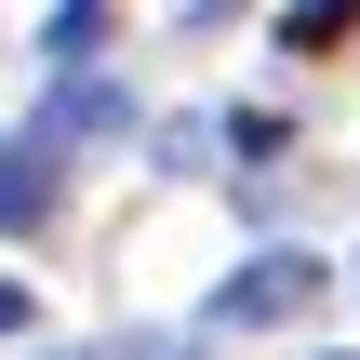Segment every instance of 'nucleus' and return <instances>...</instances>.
<instances>
[{
  "label": "nucleus",
  "mask_w": 360,
  "mask_h": 360,
  "mask_svg": "<svg viewBox=\"0 0 360 360\" xmlns=\"http://www.w3.org/2000/svg\"><path fill=\"white\" fill-rule=\"evenodd\" d=\"M107 134H134V94H120L107 67H67L53 107H40L27 134H0V240H40V227L67 214V147H107Z\"/></svg>",
  "instance_id": "f257e3e1"
},
{
  "label": "nucleus",
  "mask_w": 360,
  "mask_h": 360,
  "mask_svg": "<svg viewBox=\"0 0 360 360\" xmlns=\"http://www.w3.org/2000/svg\"><path fill=\"white\" fill-rule=\"evenodd\" d=\"M321 294H334V267L294 254V240H267V254H240V267L214 281V321H227V334H267V321H307Z\"/></svg>",
  "instance_id": "f03ea898"
},
{
  "label": "nucleus",
  "mask_w": 360,
  "mask_h": 360,
  "mask_svg": "<svg viewBox=\"0 0 360 360\" xmlns=\"http://www.w3.org/2000/svg\"><path fill=\"white\" fill-rule=\"evenodd\" d=\"M347 27H360V0H294L281 13V53H334Z\"/></svg>",
  "instance_id": "7ed1b4c3"
},
{
  "label": "nucleus",
  "mask_w": 360,
  "mask_h": 360,
  "mask_svg": "<svg viewBox=\"0 0 360 360\" xmlns=\"http://www.w3.org/2000/svg\"><path fill=\"white\" fill-rule=\"evenodd\" d=\"M94 27H107V0H67V13H53V27H40V40H53V53H67V67H80V53H94Z\"/></svg>",
  "instance_id": "20e7f679"
},
{
  "label": "nucleus",
  "mask_w": 360,
  "mask_h": 360,
  "mask_svg": "<svg viewBox=\"0 0 360 360\" xmlns=\"http://www.w3.org/2000/svg\"><path fill=\"white\" fill-rule=\"evenodd\" d=\"M53 360H187L174 334H107V347H53Z\"/></svg>",
  "instance_id": "39448f33"
},
{
  "label": "nucleus",
  "mask_w": 360,
  "mask_h": 360,
  "mask_svg": "<svg viewBox=\"0 0 360 360\" xmlns=\"http://www.w3.org/2000/svg\"><path fill=\"white\" fill-rule=\"evenodd\" d=\"M0 334H27V281H0Z\"/></svg>",
  "instance_id": "423d86ee"
}]
</instances>
